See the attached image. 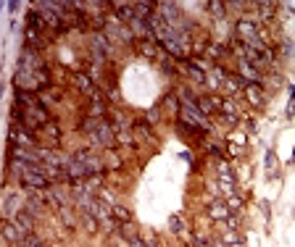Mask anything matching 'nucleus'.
<instances>
[{
	"label": "nucleus",
	"mask_w": 295,
	"mask_h": 247,
	"mask_svg": "<svg viewBox=\"0 0 295 247\" xmlns=\"http://www.w3.org/2000/svg\"><path fill=\"white\" fill-rule=\"evenodd\" d=\"M45 121H48V116H45V111H42V108H37V105L27 108V111L21 113V126H24V129H42Z\"/></svg>",
	"instance_id": "1"
},
{
	"label": "nucleus",
	"mask_w": 295,
	"mask_h": 247,
	"mask_svg": "<svg viewBox=\"0 0 295 247\" xmlns=\"http://www.w3.org/2000/svg\"><path fill=\"white\" fill-rule=\"evenodd\" d=\"M21 182L32 189H48L50 187V179L45 176L42 171H34V168H21Z\"/></svg>",
	"instance_id": "2"
},
{
	"label": "nucleus",
	"mask_w": 295,
	"mask_h": 247,
	"mask_svg": "<svg viewBox=\"0 0 295 247\" xmlns=\"http://www.w3.org/2000/svg\"><path fill=\"white\" fill-rule=\"evenodd\" d=\"M182 121H190V124H195V126H200V129L211 126V124L206 121V116L198 111V105H195V103H185L182 105Z\"/></svg>",
	"instance_id": "3"
},
{
	"label": "nucleus",
	"mask_w": 295,
	"mask_h": 247,
	"mask_svg": "<svg viewBox=\"0 0 295 247\" xmlns=\"http://www.w3.org/2000/svg\"><path fill=\"white\" fill-rule=\"evenodd\" d=\"M90 140H93L95 145H103V148H111V145L116 142V137H113V129L108 126V124L100 121V124H98V129L90 134Z\"/></svg>",
	"instance_id": "4"
},
{
	"label": "nucleus",
	"mask_w": 295,
	"mask_h": 247,
	"mask_svg": "<svg viewBox=\"0 0 295 247\" xmlns=\"http://www.w3.org/2000/svg\"><path fill=\"white\" fill-rule=\"evenodd\" d=\"M234 34H237L243 42L256 37V19H240L237 24H234Z\"/></svg>",
	"instance_id": "5"
},
{
	"label": "nucleus",
	"mask_w": 295,
	"mask_h": 247,
	"mask_svg": "<svg viewBox=\"0 0 295 247\" xmlns=\"http://www.w3.org/2000/svg\"><path fill=\"white\" fill-rule=\"evenodd\" d=\"M13 223H16V229L27 237V234H32V229H34V216L27 213V211H19L13 216Z\"/></svg>",
	"instance_id": "6"
},
{
	"label": "nucleus",
	"mask_w": 295,
	"mask_h": 247,
	"mask_svg": "<svg viewBox=\"0 0 295 247\" xmlns=\"http://www.w3.org/2000/svg\"><path fill=\"white\" fill-rule=\"evenodd\" d=\"M74 158L82 160V163L87 166V171H90V174H98V171L103 168V160H100V158H95V155H90L87 150H77V153H74Z\"/></svg>",
	"instance_id": "7"
},
{
	"label": "nucleus",
	"mask_w": 295,
	"mask_h": 247,
	"mask_svg": "<svg viewBox=\"0 0 295 247\" xmlns=\"http://www.w3.org/2000/svg\"><path fill=\"white\" fill-rule=\"evenodd\" d=\"M8 137H11V142H13V145H37L32 134L24 132V129H19V124H13V126H11Z\"/></svg>",
	"instance_id": "8"
},
{
	"label": "nucleus",
	"mask_w": 295,
	"mask_h": 247,
	"mask_svg": "<svg viewBox=\"0 0 295 247\" xmlns=\"http://www.w3.org/2000/svg\"><path fill=\"white\" fill-rule=\"evenodd\" d=\"M237 66H240V74H243L248 82H253V84H261V82H263V76L256 71L253 63H248V61H237Z\"/></svg>",
	"instance_id": "9"
},
{
	"label": "nucleus",
	"mask_w": 295,
	"mask_h": 247,
	"mask_svg": "<svg viewBox=\"0 0 295 247\" xmlns=\"http://www.w3.org/2000/svg\"><path fill=\"white\" fill-rule=\"evenodd\" d=\"M113 8H116V13H119V21H124V24H132V21L137 19V13H134V5L113 3Z\"/></svg>",
	"instance_id": "10"
},
{
	"label": "nucleus",
	"mask_w": 295,
	"mask_h": 247,
	"mask_svg": "<svg viewBox=\"0 0 295 247\" xmlns=\"http://www.w3.org/2000/svg\"><path fill=\"white\" fill-rule=\"evenodd\" d=\"M93 56H95V61H98V63H103V61H105V56H108V42H105L100 34H98L95 40H93Z\"/></svg>",
	"instance_id": "11"
},
{
	"label": "nucleus",
	"mask_w": 295,
	"mask_h": 247,
	"mask_svg": "<svg viewBox=\"0 0 295 247\" xmlns=\"http://www.w3.org/2000/svg\"><path fill=\"white\" fill-rule=\"evenodd\" d=\"M3 237L8 239V242H21V239H24V234H21V231L16 229V223H3Z\"/></svg>",
	"instance_id": "12"
},
{
	"label": "nucleus",
	"mask_w": 295,
	"mask_h": 247,
	"mask_svg": "<svg viewBox=\"0 0 295 247\" xmlns=\"http://www.w3.org/2000/svg\"><path fill=\"white\" fill-rule=\"evenodd\" d=\"M245 95H248V100H251L253 105H263V92H261L259 84H248V87H245Z\"/></svg>",
	"instance_id": "13"
},
{
	"label": "nucleus",
	"mask_w": 295,
	"mask_h": 247,
	"mask_svg": "<svg viewBox=\"0 0 295 247\" xmlns=\"http://www.w3.org/2000/svg\"><path fill=\"white\" fill-rule=\"evenodd\" d=\"M198 111L203 116H208V113H216L219 111V100H211V97H200L198 100Z\"/></svg>",
	"instance_id": "14"
},
{
	"label": "nucleus",
	"mask_w": 295,
	"mask_h": 247,
	"mask_svg": "<svg viewBox=\"0 0 295 247\" xmlns=\"http://www.w3.org/2000/svg\"><path fill=\"white\" fill-rule=\"evenodd\" d=\"M16 205H21V200H19L16 195H8V197H5V216H8V218H13V216L19 213Z\"/></svg>",
	"instance_id": "15"
},
{
	"label": "nucleus",
	"mask_w": 295,
	"mask_h": 247,
	"mask_svg": "<svg viewBox=\"0 0 295 247\" xmlns=\"http://www.w3.org/2000/svg\"><path fill=\"white\" fill-rule=\"evenodd\" d=\"M208 213H211V218H227V216H229L224 203H214V205L208 208Z\"/></svg>",
	"instance_id": "16"
},
{
	"label": "nucleus",
	"mask_w": 295,
	"mask_h": 247,
	"mask_svg": "<svg viewBox=\"0 0 295 247\" xmlns=\"http://www.w3.org/2000/svg\"><path fill=\"white\" fill-rule=\"evenodd\" d=\"M206 8L214 13L216 19H224V13H227V5H224V3H219V0H214V3H206Z\"/></svg>",
	"instance_id": "17"
},
{
	"label": "nucleus",
	"mask_w": 295,
	"mask_h": 247,
	"mask_svg": "<svg viewBox=\"0 0 295 247\" xmlns=\"http://www.w3.org/2000/svg\"><path fill=\"white\" fill-rule=\"evenodd\" d=\"M187 74H190L195 82H206V79H208V76L203 74V68H198L195 63H190V61H187Z\"/></svg>",
	"instance_id": "18"
},
{
	"label": "nucleus",
	"mask_w": 295,
	"mask_h": 247,
	"mask_svg": "<svg viewBox=\"0 0 295 247\" xmlns=\"http://www.w3.org/2000/svg\"><path fill=\"white\" fill-rule=\"evenodd\" d=\"M111 211H113V216H116V218H119V221H122V223H130V218H132V213H130V211H127V208H124V205H113V208H111Z\"/></svg>",
	"instance_id": "19"
},
{
	"label": "nucleus",
	"mask_w": 295,
	"mask_h": 247,
	"mask_svg": "<svg viewBox=\"0 0 295 247\" xmlns=\"http://www.w3.org/2000/svg\"><path fill=\"white\" fill-rule=\"evenodd\" d=\"M21 247H45V245H42V239H37L34 234H27L21 239Z\"/></svg>",
	"instance_id": "20"
},
{
	"label": "nucleus",
	"mask_w": 295,
	"mask_h": 247,
	"mask_svg": "<svg viewBox=\"0 0 295 247\" xmlns=\"http://www.w3.org/2000/svg\"><path fill=\"white\" fill-rule=\"evenodd\" d=\"M27 42L32 45V48H34V45H40V34H37V29H34V24H32V27L27 29Z\"/></svg>",
	"instance_id": "21"
},
{
	"label": "nucleus",
	"mask_w": 295,
	"mask_h": 247,
	"mask_svg": "<svg viewBox=\"0 0 295 247\" xmlns=\"http://www.w3.org/2000/svg\"><path fill=\"white\" fill-rule=\"evenodd\" d=\"M219 174H222V179H224L227 184H232V187H234V174L229 171V168H227V166H219Z\"/></svg>",
	"instance_id": "22"
},
{
	"label": "nucleus",
	"mask_w": 295,
	"mask_h": 247,
	"mask_svg": "<svg viewBox=\"0 0 295 247\" xmlns=\"http://www.w3.org/2000/svg\"><path fill=\"white\" fill-rule=\"evenodd\" d=\"M100 113H105V105L100 103V100H95V103L90 105V116H100Z\"/></svg>",
	"instance_id": "23"
},
{
	"label": "nucleus",
	"mask_w": 295,
	"mask_h": 247,
	"mask_svg": "<svg viewBox=\"0 0 295 247\" xmlns=\"http://www.w3.org/2000/svg\"><path fill=\"white\" fill-rule=\"evenodd\" d=\"M169 226H171V231H182V221H179V216H169Z\"/></svg>",
	"instance_id": "24"
},
{
	"label": "nucleus",
	"mask_w": 295,
	"mask_h": 247,
	"mask_svg": "<svg viewBox=\"0 0 295 247\" xmlns=\"http://www.w3.org/2000/svg\"><path fill=\"white\" fill-rule=\"evenodd\" d=\"M77 82H79V87H82V90L93 92V84H90V79H87V76H77Z\"/></svg>",
	"instance_id": "25"
},
{
	"label": "nucleus",
	"mask_w": 295,
	"mask_h": 247,
	"mask_svg": "<svg viewBox=\"0 0 295 247\" xmlns=\"http://www.w3.org/2000/svg\"><path fill=\"white\" fill-rule=\"evenodd\" d=\"M61 218L66 221V226H74V218H71V213H69V208H61Z\"/></svg>",
	"instance_id": "26"
},
{
	"label": "nucleus",
	"mask_w": 295,
	"mask_h": 247,
	"mask_svg": "<svg viewBox=\"0 0 295 247\" xmlns=\"http://www.w3.org/2000/svg\"><path fill=\"white\" fill-rule=\"evenodd\" d=\"M295 113V87H290V105H287V116Z\"/></svg>",
	"instance_id": "27"
},
{
	"label": "nucleus",
	"mask_w": 295,
	"mask_h": 247,
	"mask_svg": "<svg viewBox=\"0 0 295 247\" xmlns=\"http://www.w3.org/2000/svg\"><path fill=\"white\" fill-rule=\"evenodd\" d=\"M140 50L145 53V56H156V48H153L150 42H142V45H140Z\"/></svg>",
	"instance_id": "28"
},
{
	"label": "nucleus",
	"mask_w": 295,
	"mask_h": 247,
	"mask_svg": "<svg viewBox=\"0 0 295 247\" xmlns=\"http://www.w3.org/2000/svg\"><path fill=\"white\" fill-rule=\"evenodd\" d=\"M232 208V211H240V197H229V203H227Z\"/></svg>",
	"instance_id": "29"
},
{
	"label": "nucleus",
	"mask_w": 295,
	"mask_h": 247,
	"mask_svg": "<svg viewBox=\"0 0 295 247\" xmlns=\"http://www.w3.org/2000/svg\"><path fill=\"white\" fill-rule=\"evenodd\" d=\"M130 247H148L145 242H142V239H132V245Z\"/></svg>",
	"instance_id": "30"
},
{
	"label": "nucleus",
	"mask_w": 295,
	"mask_h": 247,
	"mask_svg": "<svg viewBox=\"0 0 295 247\" xmlns=\"http://www.w3.org/2000/svg\"><path fill=\"white\" fill-rule=\"evenodd\" d=\"M266 166H269V168L274 166V155H271V153H266Z\"/></svg>",
	"instance_id": "31"
}]
</instances>
